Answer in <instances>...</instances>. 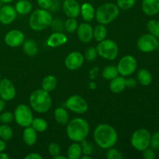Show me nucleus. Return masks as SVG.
I'll return each mask as SVG.
<instances>
[{"label":"nucleus","mask_w":159,"mask_h":159,"mask_svg":"<svg viewBox=\"0 0 159 159\" xmlns=\"http://www.w3.org/2000/svg\"><path fill=\"white\" fill-rule=\"evenodd\" d=\"M141 9L149 16H153L159 12V0H142Z\"/></svg>","instance_id":"19"},{"label":"nucleus","mask_w":159,"mask_h":159,"mask_svg":"<svg viewBox=\"0 0 159 159\" xmlns=\"http://www.w3.org/2000/svg\"><path fill=\"white\" fill-rule=\"evenodd\" d=\"M32 3L28 0H19L15 5V9L17 13L26 15L32 11Z\"/></svg>","instance_id":"24"},{"label":"nucleus","mask_w":159,"mask_h":159,"mask_svg":"<svg viewBox=\"0 0 159 159\" xmlns=\"http://www.w3.org/2000/svg\"><path fill=\"white\" fill-rule=\"evenodd\" d=\"M95 142L102 149L114 147L118 140V134L113 127L107 124H99L93 133Z\"/></svg>","instance_id":"1"},{"label":"nucleus","mask_w":159,"mask_h":159,"mask_svg":"<svg viewBox=\"0 0 159 159\" xmlns=\"http://www.w3.org/2000/svg\"><path fill=\"white\" fill-rule=\"evenodd\" d=\"M143 158L145 159H155L156 158V154L154 149L152 148H147L143 151Z\"/></svg>","instance_id":"42"},{"label":"nucleus","mask_w":159,"mask_h":159,"mask_svg":"<svg viewBox=\"0 0 159 159\" xmlns=\"http://www.w3.org/2000/svg\"><path fill=\"white\" fill-rule=\"evenodd\" d=\"M80 14L85 22H91L95 18L96 9L89 2H84L81 6Z\"/></svg>","instance_id":"20"},{"label":"nucleus","mask_w":159,"mask_h":159,"mask_svg":"<svg viewBox=\"0 0 159 159\" xmlns=\"http://www.w3.org/2000/svg\"><path fill=\"white\" fill-rule=\"evenodd\" d=\"M77 36L79 40L83 43H88L93 38V28L88 23L79 25L77 28Z\"/></svg>","instance_id":"16"},{"label":"nucleus","mask_w":159,"mask_h":159,"mask_svg":"<svg viewBox=\"0 0 159 159\" xmlns=\"http://www.w3.org/2000/svg\"><path fill=\"white\" fill-rule=\"evenodd\" d=\"M150 147L155 151L159 150V131L151 136Z\"/></svg>","instance_id":"41"},{"label":"nucleus","mask_w":159,"mask_h":159,"mask_svg":"<svg viewBox=\"0 0 159 159\" xmlns=\"http://www.w3.org/2000/svg\"><path fill=\"white\" fill-rule=\"evenodd\" d=\"M14 120L16 124L22 127L31 126L34 116L30 108L25 104H20L14 112Z\"/></svg>","instance_id":"8"},{"label":"nucleus","mask_w":159,"mask_h":159,"mask_svg":"<svg viewBox=\"0 0 159 159\" xmlns=\"http://www.w3.org/2000/svg\"><path fill=\"white\" fill-rule=\"evenodd\" d=\"M107 158L108 159H122L124 158L123 155L117 149L110 148L107 152Z\"/></svg>","instance_id":"36"},{"label":"nucleus","mask_w":159,"mask_h":159,"mask_svg":"<svg viewBox=\"0 0 159 159\" xmlns=\"http://www.w3.org/2000/svg\"><path fill=\"white\" fill-rule=\"evenodd\" d=\"M147 29L149 34L159 38V20H151L147 23Z\"/></svg>","instance_id":"33"},{"label":"nucleus","mask_w":159,"mask_h":159,"mask_svg":"<svg viewBox=\"0 0 159 159\" xmlns=\"http://www.w3.org/2000/svg\"><path fill=\"white\" fill-rule=\"evenodd\" d=\"M23 50L25 54L28 56H35L38 52V48L35 40L32 39H28L24 40L23 43Z\"/></svg>","instance_id":"25"},{"label":"nucleus","mask_w":159,"mask_h":159,"mask_svg":"<svg viewBox=\"0 0 159 159\" xmlns=\"http://www.w3.org/2000/svg\"><path fill=\"white\" fill-rule=\"evenodd\" d=\"M2 3H6V4H8V3H10L12 2H13L14 0H0Z\"/></svg>","instance_id":"51"},{"label":"nucleus","mask_w":159,"mask_h":159,"mask_svg":"<svg viewBox=\"0 0 159 159\" xmlns=\"http://www.w3.org/2000/svg\"><path fill=\"white\" fill-rule=\"evenodd\" d=\"M137 85V81L135 80L134 78H129V79H126V86L130 87V88H133Z\"/></svg>","instance_id":"45"},{"label":"nucleus","mask_w":159,"mask_h":159,"mask_svg":"<svg viewBox=\"0 0 159 159\" xmlns=\"http://www.w3.org/2000/svg\"><path fill=\"white\" fill-rule=\"evenodd\" d=\"M82 155V146L79 142L71 144L67 151V155L69 159H79Z\"/></svg>","instance_id":"27"},{"label":"nucleus","mask_w":159,"mask_h":159,"mask_svg":"<svg viewBox=\"0 0 159 159\" xmlns=\"http://www.w3.org/2000/svg\"><path fill=\"white\" fill-rule=\"evenodd\" d=\"M13 136V131L8 124L0 125V138L5 141H10Z\"/></svg>","instance_id":"31"},{"label":"nucleus","mask_w":159,"mask_h":159,"mask_svg":"<svg viewBox=\"0 0 159 159\" xmlns=\"http://www.w3.org/2000/svg\"><path fill=\"white\" fill-rule=\"evenodd\" d=\"M5 43L11 48L21 46L25 40V36L21 30H11L5 35Z\"/></svg>","instance_id":"13"},{"label":"nucleus","mask_w":159,"mask_h":159,"mask_svg":"<svg viewBox=\"0 0 159 159\" xmlns=\"http://www.w3.org/2000/svg\"><path fill=\"white\" fill-rule=\"evenodd\" d=\"M137 67H138V62L136 58L132 55H126L120 60L116 68L118 72L121 76L127 77L135 72Z\"/></svg>","instance_id":"9"},{"label":"nucleus","mask_w":159,"mask_h":159,"mask_svg":"<svg viewBox=\"0 0 159 159\" xmlns=\"http://www.w3.org/2000/svg\"><path fill=\"white\" fill-rule=\"evenodd\" d=\"M119 72H118L117 68L114 65H109L104 68L102 70V75L106 80H112L113 79L118 76Z\"/></svg>","instance_id":"30"},{"label":"nucleus","mask_w":159,"mask_h":159,"mask_svg":"<svg viewBox=\"0 0 159 159\" xmlns=\"http://www.w3.org/2000/svg\"><path fill=\"white\" fill-rule=\"evenodd\" d=\"M137 79H138V82L143 86H148L149 85H151L152 80H153L152 75L151 74L148 70L145 69V68H142V69L138 71V75H137Z\"/></svg>","instance_id":"23"},{"label":"nucleus","mask_w":159,"mask_h":159,"mask_svg":"<svg viewBox=\"0 0 159 159\" xmlns=\"http://www.w3.org/2000/svg\"><path fill=\"white\" fill-rule=\"evenodd\" d=\"M5 108H6V101L2 99H0V113H2Z\"/></svg>","instance_id":"48"},{"label":"nucleus","mask_w":159,"mask_h":159,"mask_svg":"<svg viewBox=\"0 0 159 159\" xmlns=\"http://www.w3.org/2000/svg\"><path fill=\"white\" fill-rule=\"evenodd\" d=\"M6 148V141H3L2 139H0V152H4Z\"/></svg>","instance_id":"47"},{"label":"nucleus","mask_w":159,"mask_h":159,"mask_svg":"<svg viewBox=\"0 0 159 159\" xmlns=\"http://www.w3.org/2000/svg\"><path fill=\"white\" fill-rule=\"evenodd\" d=\"M96 48L98 55L106 60H115L119 54V48L116 42L113 40L105 39L99 42Z\"/></svg>","instance_id":"6"},{"label":"nucleus","mask_w":159,"mask_h":159,"mask_svg":"<svg viewBox=\"0 0 159 159\" xmlns=\"http://www.w3.org/2000/svg\"><path fill=\"white\" fill-rule=\"evenodd\" d=\"M120 9L117 5L112 2L102 4L96 10L95 18L100 24L107 25L114 21L118 17Z\"/></svg>","instance_id":"4"},{"label":"nucleus","mask_w":159,"mask_h":159,"mask_svg":"<svg viewBox=\"0 0 159 159\" xmlns=\"http://www.w3.org/2000/svg\"><path fill=\"white\" fill-rule=\"evenodd\" d=\"M14 120V114L9 111L4 112L0 115V121L4 124H9Z\"/></svg>","instance_id":"37"},{"label":"nucleus","mask_w":159,"mask_h":159,"mask_svg":"<svg viewBox=\"0 0 159 159\" xmlns=\"http://www.w3.org/2000/svg\"><path fill=\"white\" fill-rule=\"evenodd\" d=\"M24 158L25 159H42L43 158V157L37 153H30V154H28Z\"/></svg>","instance_id":"46"},{"label":"nucleus","mask_w":159,"mask_h":159,"mask_svg":"<svg viewBox=\"0 0 159 159\" xmlns=\"http://www.w3.org/2000/svg\"><path fill=\"white\" fill-rule=\"evenodd\" d=\"M53 17L48 10L43 9H36L29 20V26L33 30L41 31L51 26Z\"/></svg>","instance_id":"5"},{"label":"nucleus","mask_w":159,"mask_h":159,"mask_svg":"<svg viewBox=\"0 0 159 159\" xmlns=\"http://www.w3.org/2000/svg\"><path fill=\"white\" fill-rule=\"evenodd\" d=\"M31 127L37 132H43L48 129V124L47 121L42 118H35L33 120Z\"/></svg>","instance_id":"32"},{"label":"nucleus","mask_w":159,"mask_h":159,"mask_svg":"<svg viewBox=\"0 0 159 159\" xmlns=\"http://www.w3.org/2000/svg\"><path fill=\"white\" fill-rule=\"evenodd\" d=\"M158 51H159V40H158Z\"/></svg>","instance_id":"54"},{"label":"nucleus","mask_w":159,"mask_h":159,"mask_svg":"<svg viewBox=\"0 0 159 159\" xmlns=\"http://www.w3.org/2000/svg\"><path fill=\"white\" fill-rule=\"evenodd\" d=\"M16 91L12 82L8 79L0 81V97L5 101L12 100L16 97Z\"/></svg>","instance_id":"12"},{"label":"nucleus","mask_w":159,"mask_h":159,"mask_svg":"<svg viewBox=\"0 0 159 159\" xmlns=\"http://www.w3.org/2000/svg\"><path fill=\"white\" fill-rule=\"evenodd\" d=\"M16 11L15 7L10 5H5L0 8V23L3 25L12 23L16 18Z\"/></svg>","instance_id":"15"},{"label":"nucleus","mask_w":159,"mask_h":159,"mask_svg":"<svg viewBox=\"0 0 159 159\" xmlns=\"http://www.w3.org/2000/svg\"><path fill=\"white\" fill-rule=\"evenodd\" d=\"M54 119L57 124L61 125H66L69 121V116L68 112L62 107H57L54 110Z\"/></svg>","instance_id":"26"},{"label":"nucleus","mask_w":159,"mask_h":159,"mask_svg":"<svg viewBox=\"0 0 159 159\" xmlns=\"http://www.w3.org/2000/svg\"><path fill=\"white\" fill-rule=\"evenodd\" d=\"M67 41H68V37L65 34L60 31H55L51 34L48 38L47 44L50 48H57L66 43Z\"/></svg>","instance_id":"18"},{"label":"nucleus","mask_w":159,"mask_h":159,"mask_svg":"<svg viewBox=\"0 0 159 159\" xmlns=\"http://www.w3.org/2000/svg\"><path fill=\"white\" fill-rule=\"evenodd\" d=\"M136 0H116V5L120 9L129 10L134 6Z\"/></svg>","instance_id":"35"},{"label":"nucleus","mask_w":159,"mask_h":159,"mask_svg":"<svg viewBox=\"0 0 159 159\" xmlns=\"http://www.w3.org/2000/svg\"><path fill=\"white\" fill-rule=\"evenodd\" d=\"M66 132L71 141L81 143L89 134V124L83 118H74L67 124Z\"/></svg>","instance_id":"2"},{"label":"nucleus","mask_w":159,"mask_h":159,"mask_svg":"<svg viewBox=\"0 0 159 159\" xmlns=\"http://www.w3.org/2000/svg\"><path fill=\"white\" fill-rule=\"evenodd\" d=\"M37 2L40 9L48 10V9L52 7L53 0H37Z\"/></svg>","instance_id":"43"},{"label":"nucleus","mask_w":159,"mask_h":159,"mask_svg":"<svg viewBox=\"0 0 159 159\" xmlns=\"http://www.w3.org/2000/svg\"><path fill=\"white\" fill-rule=\"evenodd\" d=\"M51 26H52L53 30L55 31H60V32H61L62 30L64 29V23H62L61 20H58V19L53 20Z\"/></svg>","instance_id":"44"},{"label":"nucleus","mask_w":159,"mask_h":159,"mask_svg":"<svg viewBox=\"0 0 159 159\" xmlns=\"http://www.w3.org/2000/svg\"><path fill=\"white\" fill-rule=\"evenodd\" d=\"M2 7V2H1V1H0V8Z\"/></svg>","instance_id":"53"},{"label":"nucleus","mask_w":159,"mask_h":159,"mask_svg":"<svg viewBox=\"0 0 159 159\" xmlns=\"http://www.w3.org/2000/svg\"><path fill=\"white\" fill-rule=\"evenodd\" d=\"M151 134L144 128H140L135 130L131 136L130 142L134 148L139 152H143L144 149L150 147Z\"/></svg>","instance_id":"7"},{"label":"nucleus","mask_w":159,"mask_h":159,"mask_svg":"<svg viewBox=\"0 0 159 159\" xmlns=\"http://www.w3.org/2000/svg\"><path fill=\"white\" fill-rule=\"evenodd\" d=\"M78 26H79V23H78L75 18H68L64 23V28L68 33H73L76 31Z\"/></svg>","instance_id":"34"},{"label":"nucleus","mask_w":159,"mask_h":159,"mask_svg":"<svg viewBox=\"0 0 159 159\" xmlns=\"http://www.w3.org/2000/svg\"><path fill=\"white\" fill-rule=\"evenodd\" d=\"M82 159H91V156L88 155H84L83 156H81Z\"/></svg>","instance_id":"52"},{"label":"nucleus","mask_w":159,"mask_h":159,"mask_svg":"<svg viewBox=\"0 0 159 159\" xmlns=\"http://www.w3.org/2000/svg\"><path fill=\"white\" fill-rule=\"evenodd\" d=\"M37 132L32 127H25L23 132V138L25 144L28 146H33L37 141Z\"/></svg>","instance_id":"22"},{"label":"nucleus","mask_w":159,"mask_h":159,"mask_svg":"<svg viewBox=\"0 0 159 159\" xmlns=\"http://www.w3.org/2000/svg\"><path fill=\"white\" fill-rule=\"evenodd\" d=\"M9 157L7 154L3 153L2 152H0V159H9Z\"/></svg>","instance_id":"49"},{"label":"nucleus","mask_w":159,"mask_h":159,"mask_svg":"<svg viewBox=\"0 0 159 159\" xmlns=\"http://www.w3.org/2000/svg\"><path fill=\"white\" fill-rule=\"evenodd\" d=\"M67 108L78 114H83L88 110L89 106L86 101L79 95H73L65 102Z\"/></svg>","instance_id":"11"},{"label":"nucleus","mask_w":159,"mask_h":159,"mask_svg":"<svg viewBox=\"0 0 159 159\" xmlns=\"http://www.w3.org/2000/svg\"><path fill=\"white\" fill-rule=\"evenodd\" d=\"M53 158H54V159H66L67 158L65 156H62V155H57V156L55 157H53Z\"/></svg>","instance_id":"50"},{"label":"nucleus","mask_w":159,"mask_h":159,"mask_svg":"<svg viewBox=\"0 0 159 159\" xmlns=\"http://www.w3.org/2000/svg\"><path fill=\"white\" fill-rule=\"evenodd\" d=\"M48 152L53 157H55L57 155H61L60 145L58 144H57V143H51L49 144V146H48Z\"/></svg>","instance_id":"38"},{"label":"nucleus","mask_w":159,"mask_h":159,"mask_svg":"<svg viewBox=\"0 0 159 159\" xmlns=\"http://www.w3.org/2000/svg\"><path fill=\"white\" fill-rule=\"evenodd\" d=\"M138 48L144 53H151L158 49V40L151 34H146L139 37L137 42Z\"/></svg>","instance_id":"10"},{"label":"nucleus","mask_w":159,"mask_h":159,"mask_svg":"<svg viewBox=\"0 0 159 159\" xmlns=\"http://www.w3.org/2000/svg\"><path fill=\"white\" fill-rule=\"evenodd\" d=\"M0 124H1V121H0Z\"/></svg>","instance_id":"56"},{"label":"nucleus","mask_w":159,"mask_h":159,"mask_svg":"<svg viewBox=\"0 0 159 159\" xmlns=\"http://www.w3.org/2000/svg\"><path fill=\"white\" fill-rule=\"evenodd\" d=\"M85 61V57L79 51H73L67 55L65 60V65L68 69L77 70L82 66Z\"/></svg>","instance_id":"14"},{"label":"nucleus","mask_w":159,"mask_h":159,"mask_svg":"<svg viewBox=\"0 0 159 159\" xmlns=\"http://www.w3.org/2000/svg\"><path fill=\"white\" fill-rule=\"evenodd\" d=\"M57 85V79L54 77V75H47L44 79L42 81V89L45 90V91L51 93L53 90L55 89Z\"/></svg>","instance_id":"28"},{"label":"nucleus","mask_w":159,"mask_h":159,"mask_svg":"<svg viewBox=\"0 0 159 159\" xmlns=\"http://www.w3.org/2000/svg\"><path fill=\"white\" fill-rule=\"evenodd\" d=\"M62 9L68 18H77L80 14L81 6L76 0H64Z\"/></svg>","instance_id":"17"},{"label":"nucleus","mask_w":159,"mask_h":159,"mask_svg":"<svg viewBox=\"0 0 159 159\" xmlns=\"http://www.w3.org/2000/svg\"><path fill=\"white\" fill-rule=\"evenodd\" d=\"M0 81H1V75H0Z\"/></svg>","instance_id":"55"},{"label":"nucleus","mask_w":159,"mask_h":159,"mask_svg":"<svg viewBox=\"0 0 159 159\" xmlns=\"http://www.w3.org/2000/svg\"><path fill=\"white\" fill-rule=\"evenodd\" d=\"M30 104L34 111L39 113H47L52 106L49 93L43 89L34 90L30 96Z\"/></svg>","instance_id":"3"},{"label":"nucleus","mask_w":159,"mask_h":159,"mask_svg":"<svg viewBox=\"0 0 159 159\" xmlns=\"http://www.w3.org/2000/svg\"><path fill=\"white\" fill-rule=\"evenodd\" d=\"M97 51H96V48H90L85 51V57L86 60H88L89 61H93L96 60V58L97 57Z\"/></svg>","instance_id":"40"},{"label":"nucleus","mask_w":159,"mask_h":159,"mask_svg":"<svg viewBox=\"0 0 159 159\" xmlns=\"http://www.w3.org/2000/svg\"><path fill=\"white\" fill-rule=\"evenodd\" d=\"M107 36V30L105 25L100 24L96 26L93 29V38L98 42H100L102 40H105Z\"/></svg>","instance_id":"29"},{"label":"nucleus","mask_w":159,"mask_h":159,"mask_svg":"<svg viewBox=\"0 0 159 159\" xmlns=\"http://www.w3.org/2000/svg\"><path fill=\"white\" fill-rule=\"evenodd\" d=\"M81 146H82V154L83 155H90L93 152V145L88 142L87 141L84 140L81 142Z\"/></svg>","instance_id":"39"},{"label":"nucleus","mask_w":159,"mask_h":159,"mask_svg":"<svg viewBox=\"0 0 159 159\" xmlns=\"http://www.w3.org/2000/svg\"><path fill=\"white\" fill-rule=\"evenodd\" d=\"M126 87V79L124 76H116L110 80V89L113 93H122Z\"/></svg>","instance_id":"21"}]
</instances>
